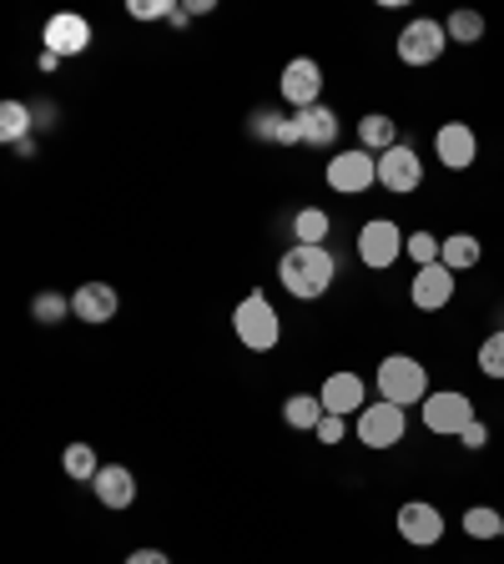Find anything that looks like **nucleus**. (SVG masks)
<instances>
[{"label": "nucleus", "mask_w": 504, "mask_h": 564, "mask_svg": "<svg viewBox=\"0 0 504 564\" xmlns=\"http://www.w3.org/2000/svg\"><path fill=\"white\" fill-rule=\"evenodd\" d=\"M333 278H339V262H333L329 247L293 242L278 258V282L298 297V303H313V297H323L333 288Z\"/></svg>", "instance_id": "1"}, {"label": "nucleus", "mask_w": 504, "mask_h": 564, "mask_svg": "<svg viewBox=\"0 0 504 564\" xmlns=\"http://www.w3.org/2000/svg\"><path fill=\"white\" fill-rule=\"evenodd\" d=\"M233 333H237V343H243L247 352H272L278 348L282 317H278V307H272V297L253 288V293L233 307Z\"/></svg>", "instance_id": "2"}, {"label": "nucleus", "mask_w": 504, "mask_h": 564, "mask_svg": "<svg viewBox=\"0 0 504 564\" xmlns=\"http://www.w3.org/2000/svg\"><path fill=\"white\" fill-rule=\"evenodd\" d=\"M374 383H378V399L399 403V409H414V403L429 399V373H423V364L409 358V352H388L384 364H378Z\"/></svg>", "instance_id": "3"}, {"label": "nucleus", "mask_w": 504, "mask_h": 564, "mask_svg": "<svg viewBox=\"0 0 504 564\" xmlns=\"http://www.w3.org/2000/svg\"><path fill=\"white\" fill-rule=\"evenodd\" d=\"M353 434H358V444L374 448V454H384V448L404 444V434H409V409H399V403H368L358 419H353Z\"/></svg>", "instance_id": "4"}, {"label": "nucleus", "mask_w": 504, "mask_h": 564, "mask_svg": "<svg viewBox=\"0 0 504 564\" xmlns=\"http://www.w3.org/2000/svg\"><path fill=\"white\" fill-rule=\"evenodd\" d=\"M419 409H423V429H429V434H444V438H459L474 423V403H470V393H459V388H435Z\"/></svg>", "instance_id": "5"}, {"label": "nucleus", "mask_w": 504, "mask_h": 564, "mask_svg": "<svg viewBox=\"0 0 504 564\" xmlns=\"http://www.w3.org/2000/svg\"><path fill=\"white\" fill-rule=\"evenodd\" d=\"M394 51H399L404 66H435V61L449 51L444 21H435V15H419V21H409L399 31V41H394Z\"/></svg>", "instance_id": "6"}, {"label": "nucleus", "mask_w": 504, "mask_h": 564, "mask_svg": "<svg viewBox=\"0 0 504 564\" xmlns=\"http://www.w3.org/2000/svg\"><path fill=\"white\" fill-rule=\"evenodd\" d=\"M404 227L399 223H388V217H374V223L358 227V262H364L368 272H384L394 268V262L404 258Z\"/></svg>", "instance_id": "7"}, {"label": "nucleus", "mask_w": 504, "mask_h": 564, "mask_svg": "<svg viewBox=\"0 0 504 564\" xmlns=\"http://www.w3.org/2000/svg\"><path fill=\"white\" fill-rule=\"evenodd\" d=\"M329 187L343 192V197H358V192L378 187V156L353 147V152H333L329 162Z\"/></svg>", "instance_id": "8"}, {"label": "nucleus", "mask_w": 504, "mask_h": 564, "mask_svg": "<svg viewBox=\"0 0 504 564\" xmlns=\"http://www.w3.org/2000/svg\"><path fill=\"white\" fill-rule=\"evenodd\" d=\"M378 187L394 192V197H404V192H419V187H423V162H419V152H414L409 141H399L394 152L378 156Z\"/></svg>", "instance_id": "9"}, {"label": "nucleus", "mask_w": 504, "mask_h": 564, "mask_svg": "<svg viewBox=\"0 0 504 564\" xmlns=\"http://www.w3.org/2000/svg\"><path fill=\"white\" fill-rule=\"evenodd\" d=\"M394 524H399L404 544H419V550H429V544L444 540V514H439V505H429V499H409V505H399Z\"/></svg>", "instance_id": "10"}, {"label": "nucleus", "mask_w": 504, "mask_h": 564, "mask_svg": "<svg viewBox=\"0 0 504 564\" xmlns=\"http://www.w3.org/2000/svg\"><path fill=\"white\" fill-rule=\"evenodd\" d=\"M282 101L298 106V111H308V106H318V96H323V66H318L313 56H298L282 66V82H278Z\"/></svg>", "instance_id": "11"}, {"label": "nucleus", "mask_w": 504, "mask_h": 564, "mask_svg": "<svg viewBox=\"0 0 504 564\" xmlns=\"http://www.w3.org/2000/svg\"><path fill=\"white\" fill-rule=\"evenodd\" d=\"M41 41H46L51 56L71 61V56H82V51L92 46V21H86V15H76V11H61V15H51V21H46Z\"/></svg>", "instance_id": "12"}, {"label": "nucleus", "mask_w": 504, "mask_h": 564, "mask_svg": "<svg viewBox=\"0 0 504 564\" xmlns=\"http://www.w3.org/2000/svg\"><path fill=\"white\" fill-rule=\"evenodd\" d=\"M435 156L449 166V172H470V166L480 162V137H474V127L444 121V127L435 131Z\"/></svg>", "instance_id": "13"}, {"label": "nucleus", "mask_w": 504, "mask_h": 564, "mask_svg": "<svg viewBox=\"0 0 504 564\" xmlns=\"http://www.w3.org/2000/svg\"><path fill=\"white\" fill-rule=\"evenodd\" d=\"M409 303L419 307V313H439V307L454 303V272L444 268V262H429V268L414 272L409 282Z\"/></svg>", "instance_id": "14"}, {"label": "nucleus", "mask_w": 504, "mask_h": 564, "mask_svg": "<svg viewBox=\"0 0 504 564\" xmlns=\"http://www.w3.org/2000/svg\"><path fill=\"white\" fill-rule=\"evenodd\" d=\"M71 313H76V323L101 328V323H111V317L121 313V297L111 282H82V288L71 293Z\"/></svg>", "instance_id": "15"}, {"label": "nucleus", "mask_w": 504, "mask_h": 564, "mask_svg": "<svg viewBox=\"0 0 504 564\" xmlns=\"http://www.w3.org/2000/svg\"><path fill=\"white\" fill-rule=\"evenodd\" d=\"M364 393H368V388H364V378H358V373H329V378H323V388H318L323 409L339 413V419H358V413L368 409Z\"/></svg>", "instance_id": "16"}, {"label": "nucleus", "mask_w": 504, "mask_h": 564, "mask_svg": "<svg viewBox=\"0 0 504 564\" xmlns=\"http://www.w3.org/2000/svg\"><path fill=\"white\" fill-rule=\"evenodd\" d=\"M92 494L101 499V509H131V499H137V474L127 469V464H101V474L92 479Z\"/></svg>", "instance_id": "17"}, {"label": "nucleus", "mask_w": 504, "mask_h": 564, "mask_svg": "<svg viewBox=\"0 0 504 564\" xmlns=\"http://www.w3.org/2000/svg\"><path fill=\"white\" fill-rule=\"evenodd\" d=\"M298 127H303V147H313V152H329V147H339V111L333 106H308V111H298Z\"/></svg>", "instance_id": "18"}, {"label": "nucleus", "mask_w": 504, "mask_h": 564, "mask_svg": "<svg viewBox=\"0 0 504 564\" xmlns=\"http://www.w3.org/2000/svg\"><path fill=\"white\" fill-rule=\"evenodd\" d=\"M358 147H364V152H374V156L394 152V147H399V121L384 117V111L358 117Z\"/></svg>", "instance_id": "19"}, {"label": "nucleus", "mask_w": 504, "mask_h": 564, "mask_svg": "<svg viewBox=\"0 0 504 564\" xmlns=\"http://www.w3.org/2000/svg\"><path fill=\"white\" fill-rule=\"evenodd\" d=\"M480 258H484V242L474 232H449L444 237V252H439V262H444L449 272H470V268H480Z\"/></svg>", "instance_id": "20"}, {"label": "nucleus", "mask_w": 504, "mask_h": 564, "mask_svg": "<svg viewBox=\"0 0 504 564\" xmlns=\"http://www.w3.org/2000/svg\"><path fill=\"white\" fill-rule=\"evenodd\" d=\"M323 399H313V393H293V399L282 403V423L288 429H298V434H313L318 423H323Z\"/></svg>", "instance_id": "21"}, {"label": "nucleus", "mask_w": 504, "mask_h": 564, "mask_svg": "<svg viewBox=\"0 0 504 564\" xmlns=\"http://www.w3.org/2000/svg\"><path fill=\"white\" fill-rule=\"evenodd\" d=\"M333 232V217L323 207H303L293 212V242H308V247H323Z\"/></svg>", "instance_id": "22"}, {"label": "nucleus", "mask_w": 504, "mask_h": 564, "mask_svg": "<svg viewBox=\"0 0 504 564\" xmlns=\"http://www.w3.org/2000/svg\"><path fill=\"white\" fill-rule=\"evenodd\" d=\"M459 524H464L470 540H504V514L494 505H470Z\"/></svg>", "instance_id": "23"}, {"label": "nucleus", "mask_w": 504, "mask_h": 564, "mask_svg": "<svg viewBox=\"0 0 504 564\" xmlns=\"http://www.w3.org/2000/svg\"><path fill=\"white\" fill-rule=\"evenodd\" d=\"M31 106L25 101H0V141H11V147H21V141H31Z\"/></svg>", "instance_id": "24"}, {"label": "nucleus", "mask_w": 504, "mask_h": 564, "mask_svg": "<svg viewBox=\"0 0 504 564\" xmlns=\"http://www.w3.org/2000/svg\"><path fill=\"white\" fill-rule=\"evenodd\" d=\"M61 469H66V479L92 484L96 474H101V458H96L92 444H66V454H61Z\"/></svg>", "instance_id": "25"}, {"label": "nucleus", "mask_w": 504, "mask_h": 564, "mask_svg": "<svg viewBox=\"0 0 504 564\" xmlns=\"http://www.w3.org/2000/svg\"><path fill=\"white\" fill-rule=\"evenodd\" d=\"M444 31H449V46H480L484 41V15L480 11H454L444 21Z\"/></svg>", "instance_id": "26"}, {"label": "nucleus", "mask_w": 504, "mask_h": 564, "mask_svg": "<svg viewBox=\"0 0 504 564\" xmlns=\"http://www.w3.org/2000/svg\"><path fill=\"white\" fill-rule=\"evenodd\" d=\"M31 317L41 323V328H56V323H66V317H76V313H71V297H61V293H35V297H31Z\"/></svg>", "instance_id": "27"}, {"label": "nucleus", "mask_w": 504, "mask_h": 564, "mask_svg": "<svg viewBox=\"0 0 504 564\" xmlns=\"http://www.w3.org/2000/svg\"><path fill=\"white\" fill-rule=\"evenodd\" d=\"M480 373L484 378H504V328H494L480 343Z\"/></svg>", "instance_id": "28"}, {"label": "nucleus", "mask_w": 504, "mask_h": 564, "mask_svg": "<svg viewBox=\"0 0 504 564\" xmlns=\"http://www.w3.org/2000/svg\"><path fill=\"white\" fill-rule=\"evenodd\" d=\"M404 252H409L419 268H429V262H439V252H444V237H435V232H409Z\"/></svg>", "instance_id": "29"}, {"label": "nucleus", "mask_w": 504, "mask_h": 564, "mask_svg": "<svg viewBox=\"0 0 504 564\" xmlns=\"http://www.w3.org/2000/svg\"><path fill=\"white\" fill-rule=\"evenodd\" d=\"M127 11L137 15V21H172L176 6H172V0H131Z\"/></svg>", "instance_id": "30"}, {"label": "nucleus", "mask_w": 504, "mask_h": 564, "mask_svg": "<svg viewBox=\"0 0 504 564\" xmlns=\"http://www.w3.org/2000/svg\"><path fill=\"white\" fill-rule=\"evenodd\" d=\"M313 434H318V444H343V434H348V419H339V413H323V423H318V429H313Z\"/></svg>", "instance_id": "31"}, {"label": "nucleus", "mask_w": 504, "mask_h": 564, "mask_svg": "<svg viewBox=\"0 0 504 564\" xmlns=\"http://www.w3.org/2000/svg\"><path fill=\"white\" fill-rule=\"evenodd\" d=\"M272 141H278V147H303V127H298V117H282L278 131H272Z\"/></svg>", "instance_id": "32"}, {"label": "nucleus", "mask_w": 504, "mask_h": 564, "mask_svg": "<svg viewBox=\"0 0 504 564\" xmlns=\"http://www.w3.org/2000/svg\"><path fill=\"white\" fill-rule=\"evenodd\" d=\"M459 444H464V448H474V454H480V448L490 444V423H484V419H474L470 429H464V434H459Z\"/></svg>", "instance_id": "33"}, {"label": "nucleus", "mask_w": 504, "mask_h": 564, "mask_svg": "<svg viewBox=\"0 0 504 564\" xmlns=\"http://www.w3.org/2000/svg\"><path fill=\"white\" fill-rule=\"evenodd\" d=\"M127 564H172V560H167L162 550H131V554H127Z\"/></svg>", "instance_id": "34"}, {"label": "nucleus", "mask_w": 504, "mask_h": 564, "mask_svg": "<svg viewBox=\"0 0 504 564\" xmlns=\"http://www.w3.org/2000/svg\"><path fill=\"white\" fill-rule=\"evenodd\" d=\"M182 11H187V21L192 15H212V0H192V6H182Z\"/></svg>", "instance_id": "35"}]
</instances>
